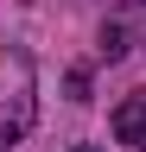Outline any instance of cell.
<instances>
[{
    "instance_id": "3957f363",
    "label": "cell",
    "mask_w": 146,
    "mask_h": 152,
    "mask_svg": "<svg viewBox=\"0 0 146 152\" xmlns=\"http://www.w3.org/2000/svg\"><path fill=\"white\" fill-rule=\"evenodd\" d=\"M76 152H95V146H76Z\"/></svg>"
},
{
    "instance_id": "7a4b0ae2",
    "label": "cell",
    "mask_w": 146,
    "mask_h": 152,
    "mask_svg": "<svg viewBox=\"0 0 146 152\" xmlns=\"http://www.w3.org/2000/svg\"><path fill=\"white\" fill-rule=\"evenodd\" d=\"M114 140H121V146H134V152H146V89H140V95H127V102L114 108Z\"/></svg>"
},
{
    "instance_id": "6da1fadb",
    "label": "cell",
    "mask_w": 146,
    "mask_h": 152,
    "mask_svg": "<svg viewBox=\"0 0 146 152\" xmlns=\"http://www.w3.org/2000/svg\"><path fill=\"white\" fill-rule=\"evenodd\" d=\"M38 121V83H32V57L0 45V152L19 146Z\"/></svg>"
}]
</instances>
